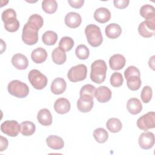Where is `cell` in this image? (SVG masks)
<instances>
[{
	"instance_id": "6da1fadb",
	"label": "cell",
	"mask_w": 155,
	"mask_h": 155,
	"mask_svg": "<svg viewBox=\"0 0 155 155\" xmlns=\"http://www.w3.org/2000/svg\"><path fill=\"white\" fill-rule=\"evenodd\" d=\"M107 67L105 62L102 59L94 61L91 65L90 79L96 84L102 83L106 78Z\"/></svg>"
},
{
	"instance_id": "7a4b0ae2",
	"label": "cell",
	"mask_w": 155,
	"mask_h": 155,
	"mask_svg": "<svg viewBox=\"0 0 155 155\" xmlns=\"http://www.w3.org/2000/svg\"><path fill=\"white\" fill-rule=\"evenodd\" d=\"M5 29L9 32L16 31L19 27V22L16 18V13L13 8L5 10L1 16Z\"/></svg>"
},
{
	"instance_id": "3957f363",
	"label": "cell",
	"mask_w": 155,
	"mask_h": 155,
	"mask_svg": "<svg viewBox=\"0 0 155 155\" xmlns=\"http://www.w3.org/2000/svg\"><path fill=\"white\" fill-rule=\"evenodd\" d=\"M85 34L88 44L97 47L101 45L103 38L100 28L94 24H89L85 28Z\"/></svg>"
},
{
	"instance_id": "277c9868",
	"label": "cell",
	"mask_w": 155,
	"mask_h": 155,
	"mask_svg": "<svg viewBox=\"0 0 155 155\" xmlns=\"http://www.w3.org/2000/svg\"><path fill=\"white\" fill-rule=\"evenodd\" d=\"M8 93L18 98L25 97L29 93L28 85L18 80H13L7 86Z\"/></svg>"
},
{
	"instance_id": "5b68a950",
	"label": "cell",
	"mask_w": 155,
	"mask_h": 155,
	"mask_svg": "<svg viewBox=\"0 0 155 155\" xmlns=\"http://www.w3.org/2000/svg\"><path fill=\"white\" fill-rule=\"evenodd\" d=\"M28 78L31 85L36 90H42L47 85L48 79L47 77L36 69L30 71Z\"/></svg>"
},
{
	"instance_id": "8992f818",
	"label": "cell",
	"mask_w": 155,
	"mask_h": 155,
	"mask_svg": "<svg viewBox=\"0 0 155 155\" xmlns=\"http://www.w3.org/2000/svg\"><path fill=\"white\" fill-rule=\"evenodd\" d=\"M87 74V68L84 64H79L72 67L68 71L67 77L70 81L76 82L84 81Z\"/></svg>"
},
{
	"instance_id": "52a82bcc",
	"label": "cell",
	"mask_w": 155,
	"mask_h": 155,
	"mask_svg": "<svg viewBox=\"0 0 155 155\" xmlns=\"http://www.w3.org/2000/svg\"><path fill=\"white\" fill-rule=\"evenodd\" d=\"M22 39L27 45L35 44L38 41V30L31 27L26 23L22 29Z\"/></svg>"
},
{
	"instance_id": "ba28073f",
	"label": "cell",
	"mask_w": 155,
	"mask_h": 155,
	"mask_svg": "<svg viewBox=\"0 0 155 155\" xmlns=\"http://www.w3.org/2000/svg\"><path fill=\"white\" fill-rule=\"evenodd\" d=\"M137 126L139 129L143 131L154 128L155 127L154 112L150 111L140 117L137 120Z\"/></svg>"
},
{
	"instance_id": "9c48e42d",
	"label": "cell",
	"mask_w": 155,
	"mask_h": 155,
	"mask_svg": "<svg viewBox=\"0 0 155 155\" xmlns=\"http://www.w3.org/2000/svg\"><path fill=\"white\" fill-rule=\"evenodd\" d=\"M1 130L10 137H16L20 132L21 125L15 120H6L1 124Z\"/></svg>"
},
{
	"instance_id": "30bf717a",
	"label": "cell",
	"mask_w": 155,
	"mask_h": 155,
	"mask_svg": "<svg viewBox=\"0 0 155 155\" xmlns=\"http://www.w3.org/2000/svg\"><path fill=\"white\" fill-rule=\"evenodd\" d=\"M155 21L145 20L142 22L138 27V31L140 35L143 38H150L154 34Z\"/></svg>"
},
{
	"instance_id": "8fae6325",
	"label": "cell",
	"mask_w": 155,
	"mask_h": 155,
	"mask_svg": "<svg viewBox=\"0 0 155 155\" xmlns=\"http://www.w3.org/2000/svg\"><path fill=\"white\" fill-rule=\"evenodd\" d=\"M138 142L141 148L143 150L151 149L155 142L154 135L152 132L145 131L139 136Z\"/></svg>"
},
{
	"instance_id": "7c38bea8",
	"label": "cell",
	"mask_w": 155,
	"mask_h": 155,
	"mask_svg": "<svg viewBox=\"0 0 155 155\" xmlns=\"http://www.w3.org/2000/svg\"><path fill=\"white\" fill-rule=\"evenodd\" d=\"M112 96L111 91L106 86L99 87L95 90L94 96L97 101L101 103H105L108 102Z\"/></svg>"
},
{
	"instance_id": "4fadbf2b",
	"label": "cell",
	"mask_w": 155,
	"mask_h": 155,
	"mask_svg": "<svg viewBox=\"0 0 155 155\" xmlns=\"http://www.w3.org/2000/svg\"><path fill=\"white\" fill-rule=\"evenodd\" d=\"M81 16L78 13L69 12L65 17V24L69 28H76L81 25Z\"/></svg>"
},
{
	"instance_id": "5bb4252c",
	"label": "cell",
	"mask_w": 155,
	"mask_h": 155,
	"mask_svg": "<svg viewBox=\"0 0 155 155\" xmlns=\"http://www.w3.org/2000/svg\"><path fill=\"white\" fill-rule=\"evenodd\" d=\"M71 105L69 101L64 97L58 99L54 104V109L55 111L60 114L67 113L70 110Z\"/></svg>"
},
{
	"instance_id": "9a60e30c",
	"label": "cell",
	"mask_w": 155,
	"mask_h": 155,
	"mask_svg": "<svg viewBox=\"0 0 155 155\" xmlns=\"http://www.w3.org/2000/svg\"><path fill=\"white\" fill-rule=\"evenodd\" d=\"M11 61L12 65L18 70H25L28 65L27 58L21 53H16L13 55Z\"/></svg>"
},
{
	"instance_id": "2e32d148",
	"label": "cell",
	"mask_w": 155,
	"mask_h": 155,
	"mask_svg": "<svg viewBox=\"0 0 155 155\" xmlns=\"http://www.w3.org/2000/svg\"><path fill=\"white\" fill-rule=\"evenodd\" d=\"M126 63L125 57L120 54H116L110 57L109 59V65L113 70H119L124 68Z\"/></svg>"
},
{
	"instance_id": "e0dca14e",
	"label": "cell",
	"mask_w": 155,
	"mask_h": 155,
	"mask_svg": "<svg viewBox=\"0 0 155 155\" xmlns=\"http://www.w3.org/2000/svg\"><path fill=\"white\" fill-rule=\"evenodd\" d=\"M94 18L98 22L104 24L110 19L111 13L108 8L100 7L95 10L94 13Z\"/></svg>"
},
{
	"instance_id": "ac0fdd59",
	"label": "cell",
	"mask_w": 155,
	"mask_h": 155,
	"mask_svg": "<svg viewBox=\"0 0 155 155\" xmlns=\"http://www.w3.org/2000/svg\"><path fill=\"white\" fill-rule=\"evenodd\" d=\"M38 122L44 126H49L52 124L53 117L50 111L47 108L41 109L37 114Z\"/></svg>"
},
{
	"instance_id": "d6986e66",
	"label": "cell",
	"mask_w": 155,
	"mask_h": 155,
	"mask_svg": "<svg viewBox=\"0 0 155 155\" xmlns=\"http://www.w3.org/2000/svg\"><path fill=\"white\" fill-rule=\"evenodd\" d=\"M67 88L65 81L61 78L54 79L51 85V91L54 94H61L63 93Z\"/></svg>"
},
{
	"instance_id": "ffe728a7",
	"label": "cell",
	"mask_w": 155,
	"mask_h": 155,
	"mask_svg": "<svg viewBox=\"0 0 155 155\" xmlns=\"http://www.w3.org/2000/svg\"><path fill=\"white\" fill-rule=\"evenodd\" d=\"M105 33L108 38L114 39L120 36L122 33V28L119 24L111 23L105 27Z\"/></svg>"
},
{
	"instance_id": "44dd1931",
	"label": "cell",
	"mask_w": 155,
	"mask_h": 155,
	"mask_svg": "<svg viewBox=\"0 0 155 155\" xmlns=\"http://www.w3.org/2000/svg\"><path fill=\"white\" fill-rule=\"evenodd\" d=\"M128 111L131 114H137L142 110V105L140 100L136 97L130 98L127 104Z\"/></svg>"
},
{
	"instance_id": "7402d4cb",
	"label": "cell",
	"mask_w": 155,
	"mask_h": 155,
	"mask_svg": "<svg viewBox=\"0 0 155 155\" xmlns=\"http://www.w3.org/2000/svg\"><path fill=\"white\" fill-rule=\"evenodd\" d=\"M46 143L48 147L53 150H61L64 146L63 139L56 135H50L46 139Z\"/></svg>"
},
{
	"instance_id": "603a6c76",
	"label": "cell",
	"mask_w": 155,
	"mask_h": 155,
	"mask_svg": "<svg viewBox=\"0 0 155 155\" xmlns=\"http://www.w3.org/2000/svg\"><path fill=\"white\" fill-rule=\"evenodd\" d=\"M47 51L42 47H39L33 50L31 54V58L36 64H41L44 62L47 59Z\"/></svg>"
},
{
	"instance_id": "cb8c5ba5",
	"label": "cell",
	"mask_w": 155,
	"mask_h": 155,
	"mask_svg": "<svg viewBox=\"0 0 155 155\" xmlns=\"http://www.w3.org/2000/svg\"><path fill=\"white\" fill-rule=\"evenodd\" d=\"M141 16L144 18L145 20H154L155 21V9L154 7L149 4L142 5L139 11Z\"/></svg>"
},
{
	"instance_id": "d4e9b609",
	"label": "cell",
	"mask_w": 155,
	"mask_h": 155,
	"mask_svg": "<svg viewBox=\"0 0 155 155\" xmlns=\"http://www.w3.org/2000/svg\"><path fill=\"white\" fill-rule=\"evenodd\" d=\"M96 88L91 84L84 85L80 90V98L83 99L93 100Z\"/></svg>"
},
{
	"instance_id": "484cf974",
	"label": "cell",
	"mask_w": 155,
	"mask_h": 155,
	"mask_svg": "<svg viewBox=\"0 0 155 155\" xmlns=\"http://www.w3.org/2000/svg\"><path fill=\"white\" fill-rule=\"evenodd\" d=\"M51 58L54 63L58 65H62L66 61L67 55L65 52L59 47H56L52 51Z\"/></svg>"
},
{
	"instance_id": "4316f807",
	"label": "cell",
	"mask_w": 155,
	"mask_h": 155,
	"mask_svg": "<svg viewBox=\"0 0 155 155\" xmlns=\"http://www.w3.org/2000/svg\"><path fill=\"white\" fill-rule=\"evenodd\" d=\"M106 127L110 132L116 133L119 132L121 130L122 128V124L119 119L111 117L107 120L106 123Z\"/></svg>"
},
{
	"instance_id": "83f0119b",
	"label": "cell",
	"mask_w": 155,
	"mask_h": 155,
	"mask_svg": "<svg viewBox=\"0 0 155 155\" xmlns=\"http://www.w3.org/2000/svg\"><path fill=\"white\" fill-rule=\"evenodd\" d=\"M21 134L25 136H30L34 134L36 130V126L34 123L31 121H24L21 124Z\"/></svg>"
},
{
	"instance_id": "f1b7e54d",
	"label": "cell",
	"mask_w": 155,
	"mask_h": 155,
	"mask_svg": "<svg viewBox=\"0 0 155 155\" xmlns=\"http://www.w3.org/2000/svg\"><path fill=\"white\" fill-rule=\"evenodd\" d=\"M27 24L31 27L39 31L44 24V19L39 15L33 14L29 17Z\"/></svg>"
},
{
	"instance_id": "f546056e",
	"label": "cell",
	"mask_w": 155,
	"mask_h": 155,
	"mask_svg": "<svg viewBox=\"0 0 155 155\" xmlns=\"http://www.w3.org/2000/svg\"><path fill=\"white\" fill-rule=\"evenodd\" d=\"M93 100L83 99L79 98L77 102L78 109L82 113H88L91 110L93 107Z\"/></svg>"
},
{
	"instance_id": "4dcf8cb0",
	"label": "cell",
	"mask_w": 155,
	"mask_h": 155,
	"mask_svg": "<svg viewBox=\"0 0 155 155\" xmlns=\"http://www.w3.org/2000/svg\"><path fill=\"white\" fill-rule=\"evenodd\" d=\"M58 40V35L53 31H45L42 36V41L44 44L47 45H53L56 44Z\"/></svg>"
},
{
	"instance_id": "1f68e13d",
	"label": "cell",
	"mask_w": 155,
	"mask_h": 155,
	"mask_svg": "<svg viewBox=\"0 0 155 155\" xmlns=\"http://www.w3.org/2000/svg\"><path fill=\"white\" fill-rule=\"evenodd\" d=\"M128 88L132 91L139 90L141 86V79L140 76H132L127 79Z\"/></svg>"
},
{
	"instance_id": "d6a6232c",
	"label": "cell",
	"mask_w": 155,
	"mask_h": 155,
	"mask_svg": "<svg viewBox=\"0 0 155 155\" xmlns=\"http://www.w3.org/2000/svg\"><path fill=\"white\" fill-rule=\"evenodd\" d=\"M93 137L94 139L100 143H105L108 138V132L103 128H98L93 131Z\"/></svg>"
},
{
	"instance_id": "836d02e7",
	"label": "cell",
	"mask_w": 155,
	"mask_h": 155,
	"mask_svg": "<svg viewBox=\"0 0 155 155\" xmlns=\"http://www.w3.org/2000/svg\"><path fill=\"white\" fill-rule=\"evenodd\" d=\"M42 8L45 13L52 14L56 12L58 4L55 0H44L42 2Z\"/></svg>"
},
{
	"instance_id": "e575fe53",
	"label": "cell",
	"mask_w": 155,
	"mask_h": 155,
	"mask_svg": "<svg viewBox=\"0 0 155 155\" xmlns=\"http://www.w3.org/2000/svg\"><path fill=\"white\" fill-rule=\"evenodd\" d=\"M73 39L68 36L62 38L59 43V47L64 51H69L74 46Z\"/></svg>"
},
{
	"instance_id": "d590c367",
	"label": "cell",
	"mask_w": 155,
	"mask_h": 155,
	"mask_svg": "<svg viewBox=\"0 0 155 155\" xmlns=\"http://www.w3.org/2000/svg\"><path fill=\"white\" fill-rule=\"evenodd\" d=\"M75 53L78 59L85 60L88 58L90 55V51L86 45L81 44L76 47L75 50Z\"/></svg>"
},
{
	"instance_id": "8d00e7d4",
	"label": "cell",
	"mask_w": 155,
	"mask_h": 155,
	"mask_svg": "<svg viewBox=\"0 0 155 155\" xmlns=\"http://www.w3.org/2000/svg\"><path fill=\"white\" fill-rule=\"evenodd\" d=\"M124 82V78L120 73L114 72L110 77V84L114 87H120Z\"/></svg>"
},
{
	"instance_id": "74e56055",
	"label": "cell",
	"mask_w": 155,
	"mask_h": 155,
	"mask_svg": "<svg viewBox=\"0 0 155 155\" xmlns=\"http://www.w3.org/2000/svg\"><path fill=\"white\" fill-rule=\"evenodd\" d=\"M153 96L152 88L150 86H145L142 90L140 97L142 102L143 103H148Z\"/></svg>"
},
{
	"instance_id": "f35d334b",
	"label": "cell",
	"mask_w": 155,
	"mask_h": 155,
	"mask_svg": "<svg viewBox=\"0 0 155 155\" xmlns=\"http://www.w3.org/2000/svg\"><path fill=\"white\" fill-rule=\"evenodd\" d=\"M132 76H140L139 70L135 66H129L124 71V76L127 79L128 78Z\"/></svg>"
},
{
	"instance_id": "ab89813d",
	"label": "cell",
	"mask_w": 155,
	"mask_h": 155,
	"mask_svg": "<svg viewBox=\"0 0 155 155\" xmlns=\"http://www.w3.org/2000/svg\"><path fill=\"white\" fill-rule=\"evenodd\" d=\"M129 2L130 1L128 0H114L113 1L114 7L119 9L126 8L128 5Z\"/></svg>"
},
{
	"instance_id": "60d3db41",
	"label": "cell",
	"mask_w": 155,
	"mask_h": 155,
	"mask_svg": "<svg viewBox=\"0 0 155 155\" xmlns=\"http://www.w3.org/2000/svg\"><path fill=\"white\" fill-rule=\"evenodd\" d=\"M68 2L73 8H79L83 6L84 0H68Z\"/></svg>"
},
{
	"instance_id": "b9f144b4",
	"label": "cell",
	"mask_w": 155,
	"mask_h": 155,
	"mask_svg": "<svg viewBox=\"0 0 155 155\" xmlns=\"http://www.w3.org/2000/svg\"><path fill=\"white\" fill-rule=\"evenodd\" d=\"M8 140L7 138L0 136V151H3L8 147Z\"/></svg>"
},
{
	"instance_id": "7bdbcfd3",
	"label": "cell",
	"mask_w": 155,
	"mask_h": 155,
	"mask_svg": "<svg viewBox=\"0 0 155 155\" xmlns=\"http://www.w3.org/2000/svg\"><path fill=\"white\" fill-rule=\"evenodd\" d=\"M154 58L155 56H153L150 59H149V61H148V65L150 66V68H152V70H154Z\"/></svg>"
}]
</instances>
